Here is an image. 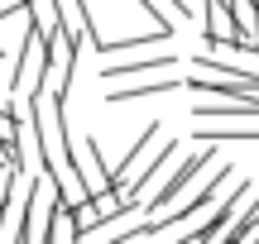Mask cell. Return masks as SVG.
Listing matches in <instances>:
<instances>
[{"label":"cell","mask_w":259,"mask_h":244,"mask_svg":"<svg viewBox=\"0 0 259 244\" xmlns=\"http://www.w3.org/2000/svg\"><path fill=\"white\" fill-rule=\"evenodd\" d=\"M44 67H48V38L38 34V24L29 19L24 38H19V53H15L10 91H15V96H29V91H38V82H44Z\"/></svg>","instance_id":"2"},{"label":"cell","mask_w":259,"mask_h":244,"mask_svg":"<svg viewBox=\"0 0 259 244\" xmlns=\"http://www.w3.org/2000/svg\"><path fill=\"white\" fill-rule=\"evenodd\" d=\"M0 57H5V48H0Z\"/></svg>","instance_id":"13"},{"label":"cell","mask_w":259,"mask_h":244,"mask_svg":"<svg viewBox=\"0 0 259 244\" xmlns=\"http://www.w3.org/2000/svg\"><path fill=\"white\" fill-rule=\"evenodd\" d=\"M192 115L197 120H259V96H211Z\"/></svg>","instance_id":"6"},{"label":"cell","mask_w":259,"mask_h":244,"mask_svg":"<svg viewBox=\"0 0 259 244\" xmlns=\"http://www.w3.org/2000/svg\"><path fill=\"white\" fill-rule=\"evenodd\" d=\"M192 139H202V144H259V120H245V125H211V130H187Z\"/></svg>","instance_id":"10"},{"label":"cell","mask_w":259,"mask_h":244,"mask_svg":"<svg viewBox=\"0 0 259 244\" xmlns=\"http://www.w3.org/2000/svg\"><path fill=\"white\" fill-rule=\"evenodd\" d=\"M15 177L19 172L10 168V163H0V235H5V211H10V201H15Z\"/></svg>","instance_id":"12"},{"label":"cell","mask_w":259,"mask_h":244,"mask_svg":"<svg viewBox=\"0 0 259 244\" xmlns=\"http://www.w3.org/2000/svg\"><path fill=\"white\" fill-rule=\"evenodd\" d=\"M135 5H139V15H144L149 19V24H154V29H168V34H173V15H168V5H163V0H135Z\"/></svg>","instance_id":"11"},{"label":"cell","mask_w":259,"mask_h":244,"mask_svg":"<svg viewBox=\"0 0 259 244\" xmlns=\"http://www.w3.org/2000/svg\"><path fill=\"white\" fill-rule=\"evenodd\" d=\"M168 67H178V53H149V57H106L101 77L106 82H125V77H139V72H168Z\"/></svg>","instance_id":"7"},{"label":"cell","mask_w":259,"mask_h":244,"mask_svg":"<svg viewBox=\"0 0 259 244\" xmlns=\"http://www.w3.org/2000/svg\"><path fill=\"white\" fill-rule=\"evenodd\" d=\"M53 197H58V187L44 177V172H34L24 201H19V211H24V220H19V230H15L19 244H48V211H53Z\"/></svg>","instance_id":"1"},{"label":"cell","mask_w":259,"mask_h":244,"mask_svg":"<svg viewBox=\"0 0 259 244\" xmlns=\"http://www.w3.org/2000/svg\"><path fill=\"white\" fill-rule=\"evenodd\" d=\"M168 91H183L178 77H158V82H125L115 91H106V105H125V101H144V96H168Z\"/></svg>","instance_id":"8"},{"label":"cell","mask_w":259,"mask_h":244,"mask_svg":"<svg viewBox=\"0 0 259 244\" xmlns=\"http://www.w3.org/2000/svg\"><path fill=\"white\" fill-rule=\"evenodd\" d=\"M245 201H250V182L240 177V182L231 187V197H226L221 206L211 211V220H206V225H187V239H221L226 230H231V220L240 216V206H245Z\"/></svg>","instance_id":"4"},{"label":"cell","mask_w":259,"mask_h":244,"mask_svg":"<svg viewBox=\"0 0 259 244\" xmlns=\"http://www.w3.org/2000/svg\"><path fill=\"white\" fill-rule=\"evenodd\" d=\"M211 158H216V149H211V144H206L202 153H192V158H183V163H178V168L163 177V187H158L154 197H149V206H154V211L173 206V201L183 197L187 187H197V177H202V168H211ZM149 206H144V211H149Z\"/></svg>","instance_id":"3"},{"label":"cell","mask_w":259,"mask_h":244,"mask_svg":"<svg viewBox=\"0 0 259 244\" xmlns=\"http://www.w3.org/2000/svg\"><path fill=\"white\" fill-rule=\"evenodd\" d=\"M158 130H163V125H144V134H139V139L135 144H130V149H125V158H120V168H111V187H125V182H130V172H135L139 168V158H144V153L149 149H154V139H158Z\"/></svg>","instance_id":"9"},{"label":"cell","mask_w":259,"mask_h":244,"mask_svg":"<svg viewBox=\"0 0 259 244\" xmlns=\"http://www.w3.org/2000/svg\"><path fill=\"white\" fill-rule=\"evenodd\" d=\"M178 158V139H154V149H149V163L139 158V168L130 172V182H125V197H139L144 201V192H149V182L158 177V172H163V163H173Z\"/></svg>","instance_id":"5"}]
</instances>
